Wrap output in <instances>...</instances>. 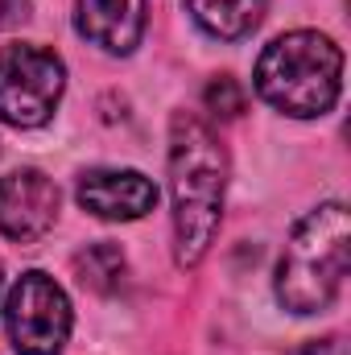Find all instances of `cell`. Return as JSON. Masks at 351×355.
Returning <instances> with one entry per match:
<instances>
[{"label": "cell", "mask_w": 351, "mask_h": 355, "mask_svg": "<svg viewBox=\"0 0 351 355\" xmlns=\"http://www.w3.org/2000/svg\"><path fill=\"white\" fill-rule=\"evenodd\" d=\"M228 190V157L215 132L190 116L170 120V194H174V261L182 268L198 265L219 232Z\"/></svg>", "instance_id": "cell-1"}, {"label": "cell", "mask_w": 351, "mask_h": 355, "mask_svg": "<svg viewBox=\"0 0 351 355\" xmlns=\"http://www.w3.org/2000/svg\"><path fill=\"white\" fill-rule=\"evenodd\" d=\"M348 240H351V219L343 202H327L310 211L277 265V297L293 314H323L348 277Z\"/></svg>", "instance_id": "cell-2"}, {"label": "cell", "mask_w": 351, "mask_h": 355, "mask_svg": "<svg viewBox=\"0 0 351 355\" xmlns=\"http://www.w3.org/2000/svg\"><path fill=\"white\" fill-rule=\"evenodd\" d=\"M343 83V54L331 37L314 29L281 33L257 58V91L285 116L310 120L335 107Z\"/></svg>", "instance_id": "cell-3"}, {"label": "cell", "mask_w": 351, "mask_h": 355, "mask_svg": "<svg viewBox=\"0 0 351 355\" xmlns=\"http://www.w3.org/2000/svg\"><path fill=\"white\" fill-rule=\"evenodd\" d=\"M67 87V67L54 50L33 42L0 46V120L12 128H37L54 116Z\"/></svg>", "instance_id": "cell-4"}, {"label": "cell", "mask_w": 351, "mask_h": 355, "mask_svg": "<svg viewBox=\"0 0 351 355\" xmlns=\"http://www.w3.org/2000/svg\"><path fill=\"white\" fill-rule=\"evenodd\" d=\"M4 327L21 355H58L71 335V302L46 272H25L4 302Z\"/></svg>", "instance_id": "cell-5"}, {"label": "cell", "mask_w": 351, "mask_h": 355, "mask_svg": "<svg viewBox=\"0 0 351 355\" xmlns=\"http://www.w3.org/2000/svg\"><path fill=\"white\" fill-rule=\"evenodd\" d=\"M58 219V186L42 170H12L0 178V236L17 244L42 240Z\"/></svg>", "instance_id": "cell-6"}, {"label": "cell", "mask_w": 351, "mask_h": 355, "mask_svg": "<svg viewBox=\"0 0 351 355\" xmlns=\"http://www.w3.org/2000/svg\"><path fill=\"white\" fill-rule=\"evenodd\" d=\"M79 202L99 219H141L157 207V186L137 170H87L79 178Z\"/></svg>", "instance_id": "cell-7"}, {"label": "cell", "mask_w": 351, "mask_h": 355, "mask_svg": "<svg viewBox=\"0 0 351 355\" xmlns=\"http://www.w3.org/2000/svg\"><path fill=\"white\" fill-rule=\"evenodd\" d=\"M149 0H75V25L91 46L108 54H132L145 33Z\"/></svg>", "instance_id": "cell-8"}, {"label": "cell", "mask_w": 351, "mask_h": 355, "mask_svg": "<svg viewBox=\"0 0 351 355\" xmlns=\"http://www.w3.org/2000/svg\"><path fill=\"white\" fill-rule=\"evenodd\" d=\"M190 17L219 42H240L264 21L268 0H186Z\"/></svg>", "instance_id": "cell-9"}, {"label": "cell", "mask_w": 351, "mask_h": 355, "mask_svg": "<svg viewBox=\"0 0 351 355\" xmlns=\"http://www.w3.org/2000/svg\"><path fill=\"white\" fill-rule=\"evenodd\" d=\"M75 272H79V281L87 289H95V293H116L120 281H124V252H120V244H108V240L87 244L75 257Z\"/></svg>", "instance_id": "cell-10"}, {"label": "cell", "mask_w": 351, "mask_h": 355, "mask_svg": "<svg viewBox=\"0 0 351 355\" xmlns=\"http://www.w3.org/2000/svg\"><path fill=\"white\" fill-rule=\"evenodd\" d=\"M203 103H207V112L232 120V116L244 112L248 95H244V87H240V79H232V75H215V79L207 83V91H203Z\"/></svg>", "instance_id": "cell-11"}, {"label": "cell", "mask_w": 351, "mask_h": 355, "mask_svg": "<svg viewBox=\"0 0 351 355\" xmlns=\"http://www.w3.org/2000/svg\"><path fill=\"white\" fill-rule=\"evenodd\" d=\"M29 21V0H0V29L25 25Z\"/></svg>", "instance_id": "cell-12"}, {"label": "cell", "mask_w": 351, "mask_h": 355, "mask_svg": "<svg viewBox=\"0 0 351 355\" xmlns=\"http://www.w3.org/2000/svg\"><path fill=\"white\" fill-rule=\"evenodd\" d=\"M289 355H348V352H343V339H314V343H306V347H298Z\"/></svg>", "instance_id": "cell-13"}]
</instances>
